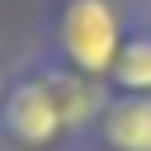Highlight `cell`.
I'll use <instances>...</instances> for the list:
<instances>
[{"label":"cell","mask_w":151,"mask_h":151,"mask_svg":"<svg viewBox=\"0 0 151 151\" xmlns=\"http://www.w3.org/2000/svg\"><path fill=\"white\" fill-rule=\"evenodd\" d=\"M127 28H132V9H123V0H57L42 47L57 52L66 66L85 71L90 80L109 85Z\"/></svg>","instance_id":"cell-1"},{"label":"cell","mask_w":151,"mask_h":151,"mask_svg":"<svg viewBox=\"0 0 151 151\" xmlns=\"http://www.w3.org/2000/svg\"><path fill=\"white\" fill-rule=\"evenodd\" d=\"M80 151H151V94H109Z\"/></svg>","instance_id":"cell-3"},{"label":"cell","mask_w":151,"mask_h":151,"mask_svg":"<svg viewBox=\"0 0 151 151\" xmlns=\"http://www.w3.org/2000/svg\"><path fill=\"white\" fill-rule=\"evenodd\" d=\"M0 151H80V137L33 57L9 66L0 94Z\"/></svg>","instance_id":"cell-2"},{"label":"cell","mask_w":151,"mask_h":151,"mask_svg":"<svg viewBox=\"0 0 151 151\" xmlns=\"http://www.w3.org/2000/svg\"><path fill=\"white\" fill-rule=\"evenodd\" d=\"M5 80H9V66H0V94H5Z\"/></svg>","instance_id":"cell-6"},{"label":"cell","mask_w":151,"mask_h":151,"mask_svg":"<svg viewBox=\"0 0 151 151\" xmlns=\"http://www.w3.org/2000/svg\"><path fill=\"white\" fill-rule=\"evenodd\" d=\"M109 94H151V28H142L132 19L113 71H109Z\"/></svg>","instance_id":"cell-4"},{"label":"cell","mask_w":151,"mask_h":151,"mask_svg":"<svg viewBox=\"0 0 151 151\" xmlns=\"http://www.w3.org/2000/svg\"><path fill=\"white\" fill-rule=\"evenodd\" d=\"M132 19H137V24H142V28H151V0H142V5H137V9H132Z\"/></svg>","instance_id":"cell-5"}]
</instances>
